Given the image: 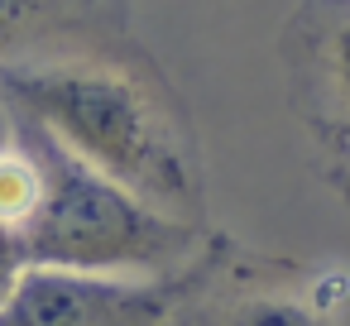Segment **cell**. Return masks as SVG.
<instances>
[{"instance_id": "obj_1", "label": "cell", "mask_w": 350, "mask_h": 326, "mask_svg": "<svg viewBox=\"0 0 350 326\" xmlns=\"http://www.w3.org/2000/svg\"><path fill=\"white\" fill-rule=\"evenodd\" d=\"M0 92L15 116L101 178L168 216L206 221V168L192 120L135 39L0 68Z\"/></svg>"}, {"instance_id": "obj_2", "label": "cell", "mask_w": 350, "mask_h": 326, "mask_svg": "<svg viewBox=\"0 0 350 326\" xmlns=\"http://www.w3.org/2000/svg\"><path fill=\"white\" fill-rule=\"evenodd\" d=\"M25 120V116H20ZM44 163V197L20 230L25 264L92 269V273H178L211 249L206 221H183L135 197L130 187L101 178L72 159L58 139L29 125Z\"/></svg>"}, {"instance_id": "obj_3", "label": "cell", "mask_w": 350, "mask_h": 326, "mask_svg": "<svg viewBox=\"0 0 350 326\" xmlns=\"http://www.w3.org/2000/svg\"><path fill=\"white\" fill-rule=\"evenodd\" d=\"M211 273V249L178 273H92L25 264L0 297V326H173Z\"/></svg>"}, {"instance_id": "obj_4", "label": "cell", "mask_w": 350, "mask_h": 326, "mask_svg": "<svg viewBox=\"0 0 350 326\" xmlns=\"http://www.w3.org/2000/svg\"><path fill=\"white\" fill-rule=\"evenodd\" d=\"M130 39V0H0V68Z\"/></svg>"}, {"instance_id": "obj_5", "label": "cell", "mask_w": 350, "mask_h": 326, "mask_svg": "<svg viewBox=\"0 0 350 326\" xmlns=\"http://www.w3.org/2000/svg\"><path fill=\"white\" fill-rule=\"evenodd\" d=\"M350 273L345 269H293L288 278L240 283L211 312V326H345Z\"/></svg>"}, {"instance_id": "obj_6", "label": "cell", "mask_w": 350, "mask_h": 326, "mask_svg": "<svg viewBox=\"0 0 350 326\" xmlns=\"http://www.w3.org/2000/svg\"><path fill=\"white\" fill-rule=\"evenodd\" d=\"M312 29L297 20L293 29V72H297V96L307 111H317V125L331 139L350 135V5L345 0H321V10L307 15Z\"/></svg>"}, {"instance_id": "obj_7", "label": "cell", "mask_w": 350, "mask_h": 326, "mask_svg": "<svg viewBox=\"0 0 350 326\" xmlns=\"http://www.w3.org/2000/svg\"><path fill=\"white\" fill-rule=\"evenodd\" d=\"M39 197H44V163H39V149H34V139L20 120L15 144L0 149V230H10L20 240Z\"/></svg>"}, {"instance_id": "obj_8", "label": "cell", "mask_w": 350, "mask_h": 326, "mask_svg": "<svg viewBox=\"0 0 350 326\" xmlns=\"http://www.w3.org/2000/svg\"><path fill=\"white\" fill-rule=\"evenodd\" d=\"M25 269V249L10 230H0V297H5V288L15 283V273Z\"/></svg>"}, {"instance_id": "obj_9", "label": "cell", "mask_w": 350, "mask_h": 326, "mask_svg": "<svg viewBox=\"0 0 350 326\" xmlns=\"http://www.w3.org/2000/svg\"><path fill=\"white\" fill-rule=\"evenodd\" d=\"M15 135H20V116H15L10 96L0 92V149H5V144H15Z\"/></svg>"}, {"instance_id": "obj_10", "label": "cell", "mask_w": 350, "mask_h": 326, "mask_svg": "<svg viewBox=\"0 0 350 326\" xmlns=\"http://www.w3.org/2000/svg\"><path fill=\"white\" fill-rule=\"evenodd\" d=\"M336 149H340V168H336V173L350 182V135H345V139H336Z\"/></svg>"}, {"instance_id": "obj_11", "label": "cell", "mask_w": 350, "mask_h": 326, "mask_svg": "<svg viewBox=\"0 0 350 326\" xmlns=\"http://www.w3.org/2000/svg\"><path fill=\"white\" fill-rule=\"evenodd\" d=\"M345 5H350V0H345Z\"/></svg>"}]
</instances>
